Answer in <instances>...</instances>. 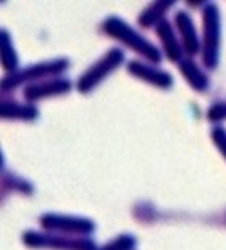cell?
Here are the masks:
<instances>
[{
    "mask_svg": "<svg viewBox=\"0 0 226 250\" xmlns=\"http://www.w3.org/2000/svg\"><path fill=\"white\" fill-rule=\"evenodd\" d=\"M103 26H104V31H106L109 36L122 41L125 46L134 49L135 52L142 54V56L152 59V61H158L159 59L157 49H155L147 39H143L140 34L135 33L134 29L130 28L125 21H122L120 18H117V17L108 18Z\"/></svg>",
    "mask_w": 226,
    "mask_h": 250,
    "instance_id": "cell-1",
    "label": "cell"
},
{
    "mask_svg": "<svg viewBox=\"0 0 226 250\" xmlns=\"http://www.w3.org/2000/svg\"><path fill=\"white\" fill-rule=\"evenodd\" d=\"M124 62V52L120 49H111L101 61H98L93 67H90L87 72L78 80V91L88 93L96 84H99L109 73L114 72L120 63Z\"/></svg>",
    "mask_w": 226,
    "mask_h": 250,
    "instance_id": "cell-2",
    "label": "cell"
},
{
    "mask_svg": "<svg viewBox=\"0 0 226 250\" xmlns=\"http://www.w3.org/2000/svg\"><path fill=\"white\" fill-rule=\"evenodd\" d=\"M67 67H68V61H65V59H57V61L26 67L23 70H18V72H13L12 75H8V77L3 80V88L5 89L15 88L23 82H33V80L49 77V75H56V73L64 72Z\"/></svg>",
    "mask_w": 226,
    "mask_h": 250,
    "instance_id": "cell-3",
    "label": "cell"
},
{
    "mask_svg": "<svg viewBox=\"0 0 226 250\" xmlns=\"http://www.w3.org/2000/svg\"><path fill=\"white\" fill-rule=\"evenodd\" d=\"M24 242L31 247H54L59 250H94V244L90 239L41 236L36 232L24 234Z\"/></svg>",
    "mask_w": 226,
    "mask_h": 250,
    "instance_id": "cell-4",
    "label": "cell"
},
{
    "mask_svg": "<svg viewBox=\"0 0 226 250\" xmlns=\"http://www.w3.org/2000/svg\"><path fill=\"white\" fill-rule=\"evenodd\" d=\"M43 226L46 229H57V231L78 234H88L94 229V224L91 221H87V219L54 216V214H47V216L43 218Z\"/></svg>",
    "mask_w": 226,
    "mask_h": 250,
    "instance_id": "cell-5",
    "label": "cell"
},
{
    "mask_svg": "<svg viewBox=\"0 0 226 250\" xmlns=\"http://www.w3.org/2000/svg\"><path fill=\"white\" fill-rule=\"evenodd\" d=\"M70 91V82L68 80H46L41 83H33L24 88V98L29 101H36V99L56 96Z\"/></svg>",
    "mask_w": 226,
    "mask_h": 250,
    "instance_id": "cell-6",
    "label": "cell"
},
{
    "mask_svg": "<svg viewBox=\"0 0 226 250\" xmlns=\"http://www.w3.org/2000/svg\"><path fill=\"white\" fill-rule=\"evenodd\" d=\"M38 116V111L34 106H22V104L7 103L2 104V117L3 119H23V121H31Z\"/></svg>",
    "mask_w": 226,
    "mask_h": 250,
    "instance_id": "cell-7",
    "label": "cell"
},
{
    "mask_svg": "<svg viewBox=\"0 0 226 250\" xmlns=\"http://www.w3.org/2000/svg\"><path fill=\"white\" fill-rule=\"evenodd\" d=\"M129 72L134 73L135 77L143 78L145 82H150V83H155V84H166L169 82L164 73H159V72H157V70L145 67L143 63H138V62H130L129 63Z\"/></svg>",
    "mask_w": 226,
    "mask_h": 250,
    "instance_id": "cell-8",
    "label": "cell"
},
{
    "mask_svg": "<svg viewBox=\"0 0 226 250\" xmlns=\"http://www.w3.org/2000/svg\"><path fill=\"white\" fill-rule=\"evenodd\" d=\"M2 63L5 70H8V72L17 70L18 65L17 52H15L12 41H10V34L7 31H2Z\"/></svg>",
    "mask_w": 226,
    "mask_h": 250,
    "instance_id": "cell-9",
    "label": "cell"
},
{
    "mask_svg": "<svg viewBox=\"0 0 226 250\" xmlns=\"http://www.w3.org/2000/svg\"><path fill=\"white\" fill-rule=\"evenodd\" d=\"M134 247V239L130 236H120L119 239H115L114 242H111L109 246L103 247L101 250H129Z\"/></svg>",
    "mask_w": 226,
    "mask_h": 250,
    "instance_id": "cell-10",
    "label": "cell"
}]
</instances>
